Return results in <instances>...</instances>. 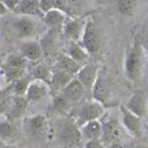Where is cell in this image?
Segmentation results:
<instances>
[{
    "label": "cell",
    "instance_id": "2",
    "mask_svg": "<svg viewBox=\"0 0 148 148\" xmlns=\"http://www.w3.org/2000/svg\"><path fill=\"white\" fill-rule=\"evenodd\" d=\"M12 27L14 30L16 35L18 38L23 39H30L33 38L35 34H38L40 25H39L38 20L35 17H31V16H23V14H18L17 17L13 20L12 22Z\"/></svg>",
    "mask_w": 148,
    "mask_h": 148
},
{
    "label": "cell",
    "instance_id": "35",
    "mask_svg": "<svg viewBox=\"0 0 148 148\" xmlns=\"http://www.w3.org/2000/svg\"><path fill=\"white\" fill-rule=\"evenodd\" d=\"M3 4L7 7L8 10H13L14 12V9L17 8V5L20 4V0H1Z\"/></svg>",
    "mask_w": 148,
    "mask_h": 148
},
{
    "label": "cell",
    "instance_id": "1",
    "mask_svg": "<svg viewBox=\"0 0 148 148\" xmlns=\"http://www.w3.org/2000/svg\"><path fill=\"white\" fill-rule=\"evenodd\" d=\"M144 61H146V55H144V47L140 42L136 39L126 49L125 61H123V72H125L126 78L133 83L139 82L142 78L144 69Z\"/></svg>",
    "mask_w": 148,
    "mask_h": 148
},
{
    "label": "cell",
    "instance_id": "4",
    "mask_svg": "<svg viewBox=\"0 0 148 148\" xmlns=\"http://www.w3.org/2000/svg\"><path fill=\"white\" fill-rule=\"evenodd\" d=\"M105 114V107L99 101H91L84 103L83 105H81V108L78 109L75 117H73L75 120L77 125L81 127L82 125H84L86 122L90 121H95V120H100L103 116Z\"/></svg>",
    "mask_w": 148,
    "mask_h": 148
},
{
    "label": "cell",
    "instance_id": "11",
    "mask_svg": "<svg viewBox=\"0 0 148 148\" xmlns=\"http://www.w3.org/2000/svg\"><path fill=\"white\" fill-rule=\"evenodd\" d=\"M20 53L25 57L27 61H39L43 56L40 42L35 39H26L20 43Z\"/></svg>",
    "mask_w": 148,
    "mask_h": 148
},
{
    "label": "cell",
    "instance_id": "6",
    "mask_svg": "<svg viewBox=\"0 0 148 148\" xmlns=\"http://www.w3.org/2000/svg\"><path fill=\"white\" fill-rule=\"evenodd\" d=\"M23 129L33 139H43L48 134V120L44 114L30 116L25 120Z\"/></svg>",
    "mask_w": 148,
    "mask_h": 148
},
{
    "label": "cell",
    "instance_id": "41",
    "mask_svg": "<svg viewBox=\"0 0 148 148\" xmlns=\"http://www.w3.org/2000/svg\"><path fill=\"white\" fill-rule=\"evenodd\" d=\"M146 134H147V138H148V123L146 125Z\"/></svg>",
    "mask_w": 148,
    "mask_h": 148
},
{
    "label": "cell",
    "instance_id": "32",
    "mask_svg": "<svg viewBox=\"0 0 148 148\" xmlns=\"http://www.w3.org/2000/svg\"><path fill=\"white\" fill-rule=\"evenodd\" d=\"M53 3V7L55 9H60L62 10L64 13H66L68 16H73V8L70 5L69 0H51Z\"/></svg>",
    "mask_w": 148,
    "mask_h": 148
},
{
    "label": "cell",
    "instance_id": "28",
    "mask_svg": "<svg viewBox=\"0 0 148 148\" xmlns=\"http://www.w3.org/2000/svg\"><path fill=\"white\" fill-rule=\"evenodd\" d=\"M29 61L21 53H9L5 57L3 66L14 68V69H27Z\"/></svg>",
    "mask_w": 148,
    "mask_h": 148
},
{
    "label": "cell",
    "instance_id": "19",
    "mask_svg": "<svg viewBox=\"0 0 148 148\" xmlns=\"http://www.w3.org/2000/svg\"><path fill=\"white\" fill-rule=\"evenodd\" d=\"M17 14L31 16V17H43V12L39 7V0H20V4L14 9Z\"/></svg>",
    "mask_w": 148,
    "mask_h": 148
},
{
    "label": "cell",
    "instance_id": "33",
    "mask_svg": "<svg viewBox=\"0 0 148 148\" xmlns=\"http://www.w3.org/2000/svg\"><path fill=\"white\" fill-rule=\"evenodd\" d=\"M39 7H40V10L43 12V14L49 12V10L55 9L53 3H52L51 0H39Z\"/></svg>",
    "mask_w": 148,
    "mask_h": 148
},
{
    "label": "cell",
    "instance_id": "40",
    "mask_svg": "<svg viewBox=\"0 0 148 148\" xmlns=\"http://www.w3.org/2000/svg\"><path fill=\"white\" fill-rule=\"evenodd\" d=\"M144 44H146V47L148 48V30H147V33H146V38H144Z\"/></svg>",
    "mask_w": 148,
    "mask_h": 148
},
{
    "label": "cell",
    "instance_id": "7",
    "mask_svg": "<svg viewBox=\"0 0 148 148\" xmlns=\"http://www.w3.org/2000/svg\"><path fill=\"white\" fill-rule=\"evenodd\" d=\"M103 127L101 134V142L104 144L113 143V142H118V139L122 136V125L121 122L114 117L110 116H103L100 118Z\"/></svg>",
    "mask_w": 148,
    "mask_h": 148
},
{
    "label": "cell",
    "instance_id": "13",
    "mask_svg": "<svg viewBox=\"0 0 148 148\" xmlns=\"http://www.w3.org/2000/svg\"><path fill=\"white\" fill-rule=\"evenodd\" d=\"M84 23H86V21L82 20V18L72 17L70 20L65 21L64 27H62L61 31L72 42H81L82 34H83L84 30Z\"/></svg>",
    "mask_w": 148,
    "mask_h": 148
},
{
    "label": "cell",
    "instance_id": "23",
    "mask_svg": "<svg viewBox=\"0 0 148 148\" xmlns=\"http://www.w3.org/2000/svg\"><path fill=\"white\" fill-rule=\"evenodd\" d=\"M66 53L72 57L74 61H77L81 65L86 64L87 60H88V56H90V53L83 48L81 42H72V44L69 46Z\"/></svg>",
    "mask_w": 148,
    "mask_h": 148
},
{
    "label": "cell",
    "instance_id": "39",
    "mask_svg": "<svg viewBox=\"0 0 148 148\" xmlns=\"http://www.w3.org/2000/svg\"><path fill=\"white\" fill-rule=\"evenodd\" d=\"M1 148H17V147H16L14 144H4Z\"/></svg>",
    "mask_w": 148,
    "mask_h": 148
},
{
    "label": "cell",
    "instance_id": "8",
    "mask_svg": "<svg viewBox=\"0 0 148 148\" xmlns=\"http://www.w3.org/2000/svg\"><path fill=\"white\" fill-rule=\"evenodd\" d=\"M91 95H92V100L101 103L103 105L110 99V87L108 84L107 79H105L103 70H99V73H97V77L94 82V86L91 88Z\"/></svg>",
    "mask_w": 148,
    "mask_h": 148
},
{
    "label": "cell",
    "instance_id": "18",
    "mask_svg": "<svg viewBox=\"0 0 148 148\" xmlns=\"http://www.w3.org/2000/svg\"><path fill=\"white\" fill-rule=\"evenodd\" d=\"M18 138V130L9 118L0 120V140L5 144H12Z\"/></svg>",
    "mask_w": 148,
    "mask_h": 148
},
{
    "label": "cell",
    "instance_id": "38",
    "mask_svg": "<svg viewBox=\"0 0 148 148\" xmlns=\"http://www.w3.org/2000/svg\"><path fill=\"white\" fill-rule=\"evenodd\" d=\"M8 12H9V10L7 9V7H5V5L3 4V1L0 0V17H1V16H5Z\"/></svg>",
    "mask_w": 148,
    "mask_h": 148
},
{
    "label": "cell",
    "instance_id": "24",
    "mask_svg": "<svg viewBox=\"0 0 148 148\" xmlns=\"http://www.w3.org/2000/svg\"><path fill=\"white\" fill-rule=\"evenodd\" d=\"M51 107H52V110H53V112L59 113V114H62V116H66L70 110L72 103H70L61 92H59V94H55L53 99H52Z\"/></svg>",
    "mask_w": 148,
    "mask_h": 148
},
{
    "label": "cell",
    "instance_id": "31",
    "mask_svg": "<svg viewBox=\"0 0 148 148\" xmlns=\"http://www.w3.org/2000/svg\"><path fill=\"white\" fill-rule=\"evenodd\" d=\"M3 70H4V77L9 83L17 81V79L22 78L23 75H26V69H14V68H7L3 66Z\"/></svg>",
    "mask_w": 148,
    "mask_h": 148
},
{
    "label": "cell",
    "instance_id": "22",
    "mask_svg": "<svg viewBox=\"0 0 148 148\" xmlns=\"http://www.w3.org/2000/svg\"><path fill=\"white\" fill-rule=\"evenodd\" d=\"M56 66H57V69L64 70V72L69 73L70 75L75 77L82 65L78 64L77 61H74L68 53H59L56 59Z\"/></svg>",
    "mask_w": 148,
    "mask_h": 148
},
{
    "label": "cell",
    "instance_id": "14",
    "mask_svg": "<svg viewBox=\"0 0 148 148\" xmlns=\"http://www.w3.org/2000/svg\"><path fill=\"white\" fill-rule=\"evenodd\" d=\"M49 92H51V87H49L48 83L33 79L25 96L30 103H35V101L44 99L46 96H48Z\"/></svg>",
    "mask_w": 148,
    "mask_h": 148
},
{
    "label": "cell",
    "instance_id": "25",
    "mask_svg": "<svg viewBox=\"0 0 148 148\" xmlns=\"http://www.w3.org/2000/svg\"><path fill=\"white\" fill-rule=\"evenodd\" d=\"M31 81H33V77L26 74V75H23L22 78L12 82V83L9 84L12 94L16 95V96H25L26 92H27L29 86H30V83H31Z\"/></svg>",
    "mask_w": 148,
    "mask_h": 148
},
{
    "label": "cell",
    "instance_id": "16",
    "mask_svg": "<svg viewBox=\"0 0 148 148\" xmlns=\"http://www.w3.org/2000/svg\"><path fill=\"white\" fill-rule=\"evenodd\" d=\"M84 92H86V88L83 87V84L74 77L72 81L66 84V87L61 91V94L64 95L72 104H75V103L82 100V97L84 96Z\"/></svg>",
    "mask_w": 148,
    "mask_h": 148
},
{
    "label": "cell",
    "instance_id": "27",
    "mask_svg": "<svg viewBox=\"0 0 148 148\" xmlns=\"http://www.w3.org/2000/svg\"><path fill=\"white\" fill-rule=\"evenodd\" d=\"M114 3L118 13L125 17L134 16L136 7H138V0H114Z\"/></svg>",
    "mask_w": 148,
    "mask_h": 148
},
{
    "label": "cell",
    "instance_id": "15",
    "mask_svg": "<svg viewBox=\"0 0 148 148\" xmlns=\"http://www.w3.org/2000/svg\"><path fill=\"white\" fill-rule=\"evenodd\" d=\"M65 21H66V13H64L60 9H52L49 12L44 13L43 16V22L49 30L61 31Z\"/></svg>",
    "mask_w": 148,
    "mask_h": 148
},
{
    "label": "cell",
    "instance_id": "26",
    "mask_svg": "<svg viewBox=\"0 0 148 148\" xmlns=\"http://www.w3.org/2000/svg\"><path fill=\"white\" fill-rule=\"evenodd\" d=\"M59 31H55V30H47L46 33L43 34L40 42V46H42V49H43V55H48L51 53L52 51L55 49L56 47V34Z\"/></svg>",
    "mask_w": 148,
    "mask_h": 148
},
{
    "label": "cell",
    "instance_id": "17",
    "mask_svg": "<svg viewBox=\"0 0 148 148\" xmlns=\"http://www.w3.org/2000/svg\"><path fill=\"white\" fill-rule=\"evenodd\" d=\"M29 103L30 101L26 99V96H16V95H13L12 104H10L9 110L7 113V118L13 121L23 117L29 108Z\"/></svg>",
    "mask_w": 148,
    "mask_h": 148
},
{
    "label": "cell",
    "instance_id": "29",
    "mask_svg": "<svg viewBox=\"0 0 148 148\" xmlns=\"http://www.w3.org/2000/svg\"><path fill=\"white\" fill-rule=\"evenodd\" d=\"M31 77L33 79H36V81H42L46 82V83H51V77H52V70L47 66L46 64H36L35 66L31 70Z\"/></svg>",
    "mask_w": 148,
    "mask_h": 148
},
{
    "label": "cell",
    "instance_id": "12",
    "mask_svg": "<svg viewBox=\"0 0 148 148\" xmlns=\"http://www.w3.org/2000/svg\"><path fill=\"white\" fill-rule=\"evenodd\" d=\"M99 66L94 62H86L84 65H82L79 72L77 73L75 78L83 84V87L88 91H91L92 86H94V82L97 77L99 73Z\"/></svg>",
    "mask_w": 148,
    "mask_h": 148
},
{
    "label": "cell",
    "instance_id": "36",
    "mask_svg": "<svg viewBox=\"0 0 148 148\" xmlns=\"http://www.w3.org/2000/svg\"><path fill=\"white\" fill-rule=\"evenodd\" d=\"M104 148H127L125 146V144H122V143H120V142H113V143H108V144H105V147Z\"/></svg>",
    "mask_w": 148,
    "mask_h": 148
},
{
    "label": "cell",
    "instance_id": "3",
    "mask_svg": "<svg viewBox=\"0 0 148 148\" xmlns=\"http://www.w3.org/2000/svg\"><path fill=\"white\" fill-rule=\"evenodd\" d=\"M57 138L61 143L68 144V146H78L81 143V129L77 125L75 120L73 117L64 118V121L60 123L59 131H57Z\"/></svg>",
    "mask_w": 148,
    "mask_h": 148
},
{
    "label": "cell",
    "instance_id": "5",
    "mask_svg": "<svg viewBox=\"0 0 148 148\" xmlns=\"http://www.w3.org/2000/svg\"><path fill=\"white\" fill-rule=\"evenodd\" d=\"M81 44L90 55H95L101 48V38L99 30L92 20H87L84 23V30L81 38Z\"/></svg>",
    "mask_w": 148,
    "mask_h": 148
},
{
    "label": "cell",
    "instance_id": "30",
    "mask_svg": "<svg viewBox=\"0 0 148 148\" xmlns=\"http://www.w3.org/2000/svg\"><path fill=\"white\" fill-rule=\"evenodd\" d=\"M12 99H13V94L10 91V87L8 86L7 88L0 90V114H7L9 107L12 104Z\"/></svg>",
    "mask_w": 148,
    "mask_h": 148
},
{
    "label": "cell",
    "instance_id": "10",
    "mask_svg": "<svg viewBox=\"0 0 148 148\" xmlns=\"http://www.w3.org/2000/svg\"><path fill=\"white\" fill-rule=\"evenodd\" d=\"M125 108L134 113L135 116L143 118L147 116L148 110V103H147V95L144 92H135L127 99L125 104Z\"/></svg>",
    "mask_w": 148,
    "mask_h": 148
},
{
    "label": "cell",
    "instance_id": "37",
    "mask_svg": "<svg viewBox=\"0 0 148 148\" xmlns=\"http://www.w3.org/2000/svg\"><path fill=\"white\" fill-rule=\"evenodd\" d=\"M69 3L72 5V8H81L83 5L84 0H69Z\"/></svg>",
    "mask_w": 148,
    "mask_h": 148
},
{
    "label": "cell",
    "instance_id": "34",
    "mask_svg": "<svg viewBox=\"0 0 148 148\" xmlns=\"http://www.w3.org/2000/svg\"><path fill=\"white\" fill-rule=\"evenodd\" d=\"M105 144L101 142V139H94V140H87L84 143V148H104Z\"/></svg>",
    "mask_w": 148,
    "mask_h": 148
},
{
    "label": "cell",
    "instance_id": "20",
    "mask_svg": "<svg viewBox=\"0 0 148 148\" xmlns=\"http://www.w3.org/2000/svg\"><path fill=\"white\" fill-rule=\"evenodd\" d=\"M79 129H81L82 139H84L86 142L87 140H94V139H101L103 127H101V122H100V120H95V121L86 122Z\"/></svg>",
    "mask_w": 148,
    "mask_h": 148
},
{
    "label": "cell",
    "instance_id": "9",
    "mask_svg": "<svg viewBox=\"0 0 148 148\" xmlns=\"http://www.w3.org/2000/svg\"><path fill=\"white\" fill-rule=\"evenodd\" d=\"M121 112V123L122 126L131 134V135L136 136H142V130H143V126H142V118L135 116L134 113H131L130 110H127L125 108V105H121L120 108Z\"/></svg>",
    "mask_w": 148,
    "mask_h": 148
},
{
    "label": "cell",
    "instance_id": "21",
    "mask_svg": "<svg viewBox=\"0 0 148 148\" xmlns=\"http://www.w3.org/2000/svg\"><path fill=\"white\" fill-rule=\"evenodd\" d=\"M73 78H74L73 75H70L69 73L64 72V70H60V69L53 70L51 77V83H49L51 91L56 92V94L61 92Z\"/></svg>",
    "mask_w": 148,
    "mask_h": 148
}]
</instances>
